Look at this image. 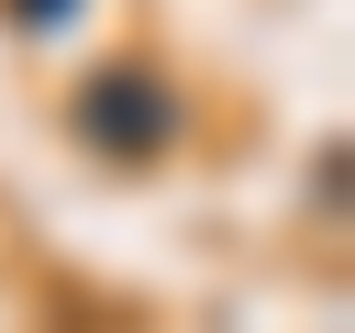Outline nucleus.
<instances>
[{
  "label": "nucleus",
  "instance_id": "obj_1",
  "mask_svg": "<svg viewBox=\"0 0 355 333\" xmlns=\"http://www.w3.org/2000/svg\"><path fill=\"white\" fill-rule=\"evenodd\" d=\"M78 133H89L100 155H166L178 100H166V78H155V67H100V78L78 89Z\"/></svg>",
  "mask_w": 355,
  "mask_h": 333
},
{
  "label": "nucleus",
  "instance_id": "obj_2",
  "mask_svg": "<svg viewBox=\"0 0 355 333\" xmlns=\"http://www.w3.org/2000/svg\"><path fill=\"white\" fill-rule=\"evenodd\" d=\"M67 11H78V0H11V22H22V33H55Z\"/></svg>",
  "mask_w": 355,
  "mask_h": 333
}]
</instances>
